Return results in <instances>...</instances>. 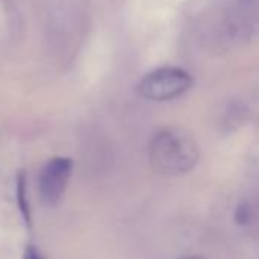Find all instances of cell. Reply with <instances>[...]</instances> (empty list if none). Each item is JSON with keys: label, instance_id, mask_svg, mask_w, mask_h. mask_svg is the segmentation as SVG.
<instances>
[{"label": "cell", "instance_id": "cell-1", "mask_svg": "<svg viewBox=\"0 0 259 259\" xmlns=\"http://www.w3.org/2000/svg\"><path fill=\"white\" fill-rule=\"evenodd\" d=\"M148 157L153 169L163 176L189 172L198 163V145L183 128L171 126L159 132L150 142Z\"/></svg>", "mask_w": 259, "mask_h": 259}, {"label": "cell", "instance_id": "cell-3", "mask_svg": "<svg viewBox=\"0 0 259 259\" xmlns=\"http://www.w3.org/2000/svg\"><path fill=\"white\" fill-rule=\"evenodd\" d=\"M73 169V160L69 157H52L40 172V195L45 204L55 206L66 192Z\"/></svg>", "mask_w": 259, "mask_h": 259}, {"label": "cell", "instance_id": "cell-2", "mask_svg": "<svg viewBox=\"0 0 259 259\" xmlns=\"http://www.w3.org/2000/svg\"><path fill=\"white\" fill-rule=\"evenodd\" d=\"M194 84L188 70L176 66L159 67L138 84V93L151 101H169L185 95Z\"/></svg>", "mask_w": 259, "mask_h": 259}, {"label": "cell", "instance_id": "cell-5", "mask_svg": "<svg viewBox=\"0 0 259 259\" xmlns=\"http://www.w3.org/2000/svg\"><path fill=\"white\" fill-rule=\"evenodd\" d=\"M23 259H45V256L40 253L38 248H35L34 245H29V247L25 250Z\"/></svg>", "mask_w": 259, "mask_h": 259}, {"label": "cell", "instance_id": "cell-4", "mask_svg": "<svg viewBox=\"0 0 259 259\" xmlns=\"http://www.w3.org/2000/svg\"><path fill=\"white\" fill-rule=\"evenodd\" d=\"M26 172L20 171L17 176V183H16V198H17V207L20 215L23 217L25 223L31 227L32 223V210L29 206V200H28V186H26Z\"/></svg>", "mask_w": 259, "mask_h": 259}, {"label": "cell", "instance_id": "cell-6", "mask_svg": "<svg viewBox=\"0 0 259 259\" xmlns=\"http://www.w3.org/2000/svg\"><path fill=\"white\" fill-rule=\"evenodd\" d=\"M179 259H204V257H203V256L192 254V256H183V257H179Z\"/></svg>", "mask_w": 259, "mask_h": 259}]
</instances>
